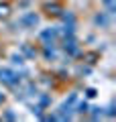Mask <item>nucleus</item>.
I'll return each mask as SVG.
<instances>
[{"mask_svg": "<svg viewBox=\"0 0 116 122\" xmlns=\"http://www.w3.org/2000/svg\"><path fill=\"white\" fill-rule=\"evenodd\" d=\"M0 81L6 83V86H16L21 81L18 73H14L12 69H6V67H0Z\"/></svg>", "mask_w": 116, "mask_h": 122, "instance_id": "obj_1", "label": "nucleus"}, {"mask_svg": "<svg viewBox=\"0 0 116 122\" xmlns=\"http://www.w3.org/2000/svg\"><path fill=\"white\" fill-rule=\"evenodd\" d=\"M37 22H39V16L35 12H29V14H25L21 18V25H25V26H35Z\"/></svg>", "mask_w": 116, "mask_h": 122, "instance_id": "obj_2", "label": "nucleus"}, {"mask_svg": "<svg viewBox=\"0 0 116 122\" xmlns=\"http://www.w3.org/2000/svg\"><path fill=\"white\" fill-rule=\"evenodd\" d=\"M57 35H59V30H57V29H45L43 33H41V39L47 41V43H49V41L53 43V39H55Z\"/></svg>", "mask_w": 116, "mask_h": 122, "instance_id": "obj_3", "label": "nucleus"}, {"mask_svg": "<svg viewBox=\"0 0 116 122\" xmlns=\"http://www.w3.org/2000/svg\"><path fill=\"white\" fill-rule=\"evenodd\" d=\"M104 6H106V8H108V12H114V10H116V0H104Z\"/></svg>", "mask_w": 116, "mask_h": 122, "instance_id": "obj_4", "label": "nucleus"}, {"mask_svg": "<svg viewBox=\"0 0 116 122\" xmlns=\"http://www.w3.org/2000/svg\"><path fill=\"white\" fill-rule=\"evenodd\" d=\"M8 4H0V16H6V14H8Z\"/></svg>", "mask_w": 116, "mask_h": 122, "instance_id": "obj_5", "label": "nucleus"}, {"mask_svg": "<svg viewBox=\"0 0 116 122\" xmlns=\"http://www.w3.org/2000/svg\"><path fill=\"white\" fill-rule=\"evenodd\" d=\"M22 51H25V53H26L29 57H35V51H33L31 47H26V45H22Z\"/></svg>", "mask_w": 116, "mask_h": 122, "instance_id": "obj_6", "label": "nucleus"}, {"mask_svg": "<svg viewBox=\"0 0 116 122\" xmlns=\"http://www.w3.org/2000/svg\"><path fill=\"white\" fill-rule=\"evenodd\" d=\"M86 94H88V98H94V96H96V90H94V87H88Z\"/></svg>", "mask_w": 116, "mask_h": 122, "instance_id": "obj_7", "label": "nucleus"}, {"mask_svg": "<svg viewBox=\"0 0 116 122\" xmlns=\"http://www.w3.org/2000/svg\"><path fill=\"white\" fill-rule=\"evenodd\" d=\"M12 61H14V63H18V65H22V57L21 55H12Z\"/></svg>", "mask_w": 116, "mask_h": 122, "instance_id": "obj_8", "label": "nucleus"}, {"mask_svg": "<svg viewBox=\"0 0 116 122\" xmlns=\"http://www.w3.org/2000/svg\"><path fill=\"white\" fill-rule=\"evenodd\" d=\"M86 110H88V104H86V102H84V104H79V106H77V112H86Z\"/></svg>", "mask_w": 116, "mask_h": 122, "instance_id": "obj_9", "label": "nucleus"}, {"mask_svg": "<svg viewBox=\"0 0 116 122\" xmlns=\"http://www.w3.org/2000/svg\"><path fill=\"white\" fill-rule=\"evenodd\" d=\"M98 116H102V110H100V108H94V118H98Z\"/></svg>", "mask_w": 116, "mask_h": 122, "instance_id": "obj_10", "label": "nucleus"}, {"mask_svg": "<svg viewBox=\"0 0 116 122\" xmlns=\"http://www.w3.org/2000/svg\"><path fill=\"white\" fill-rule=\"evenodd\" d=\"M2 100H4V96H2V94H0V102H2Z\"/></svg>", "mask_w": 116, "mask_h": 122, "instance_id": "obj_11", "label": "nucleus"}]
</instances>
